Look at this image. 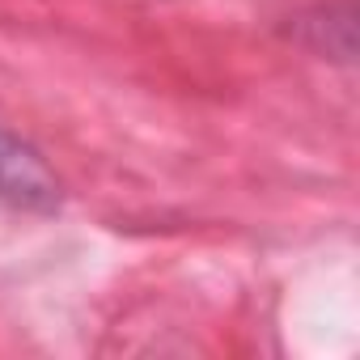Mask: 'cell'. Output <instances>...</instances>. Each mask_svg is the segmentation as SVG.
<instances>
[{"label":"cell","instance_id":"1","mask_svg":"<svg viewBox=\"0 0 360 360\" xmlns=\"http://www.w3.org/2000/svg\"><path fill=\"white\" fill-rule=\"evenodd\" d=\"M60 208V178L34 144L0 123V212L51 217Z\"/></svg>","mask_w":360,"mask_h":360}]
</instances>
